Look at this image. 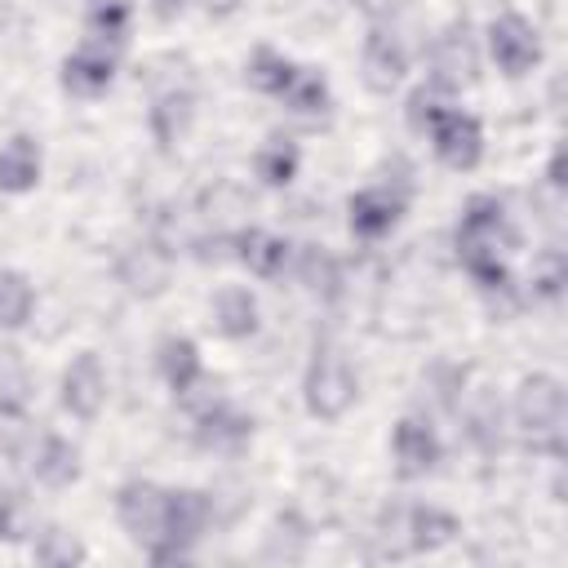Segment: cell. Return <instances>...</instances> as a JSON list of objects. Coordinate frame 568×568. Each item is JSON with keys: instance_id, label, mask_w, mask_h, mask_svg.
<instances>
[{"instance_id": "31", "label": "cell", "mask_w": 568, "mask_h": 568, "mask_svg": "<svg viewBox=\"0 0 568 568\" xmlns=\"http://www.w3.org/2000/svg\"><path fill=\"white\" fill-rule=\"evenodd\" d=\"M36 315V284L27 271L4 266L0 271V333H18L27 328Z\"/></svg>"}, {"instance_id": "3", "label": "cell", "mask_w": 568, "mask_h": 568, "mask_svg": "<svg viewBox=\"0 0 568 568\" xmlns=\"http://www.w3.org/2000/svg\"><path fill=\"white\" fill-rule=\"evenodd\" d=\"M462 532V519L435 501H395L377 519V541L382 555L404 559V555H435Z\"/></svg>"}, {"instance_id": "27", "label": "cell", "mask_w": 568, "mask_h": 568, "mask_svg": "<svg viewBox=\"0 0 568 568\" xmlns=\"http://www.w3.org/2000/svg\"><path fill=\"white\" fill-rule=\"evenodd\" d=\"M31 399H36V377H31L27 359H22V351L18 346H0V417L4 422L27 417Z\"/></svg>"}, {"instance_id": "35", "label": "cell", "mask_w": 568, "mask_h": 568, "mask_svg": "<svg viewBox=\"0 0 568 568\" xmlns=\"http://www.w3.org/2000/svg\"><path fill=\"white\" fill-rule=\"evenodd\" d=\"M31 555H36V564L62 568V564H80V559H84V546H80V537H75V532H67V528L49 524V528H40V532H36Z\"/></svg>"}, {"instance_id": "14", "label": "cell", "mask_w": 568, "mask_h": 568, "mask_svg": "<svg viewBox=\"0 0 568 568\" xmlns=\"http://www.w3.org/2000/svg\"><path fill=\"white\" fill-rule=\"evenodd\" d=\"M408 75V44L390 22H373L359 49V80L368 93L390 98Z\"/></svg>"}, {"instance_id": "29", "label": "cell", "mask_w": 568, "mask_h": 568, "mask_svg": "<svg viewBox=\"0 0 568 568\" xmlns=\"http://www.w3.org/2000/svg\"><path fill=\"white\" fill-rule=\"evenodd\" d=\"M293 71H297V62H293L288 53L271 49V44H257V49L244 58V84H248L253 93H262V98H275V102H280V93L288 89Z\"/></svg>"}, {"instance_id": "36", "label": "cell", "mask_w": 568, "mask_h": 568, "mask_svg": "<svg viewBox=\"0 0 568 568\" xmlns=\"http://www.w3.org/2000/svg\"><path fill=\"white\" fill-rule=\"evenodd\" d=\"M27 532H31V524H27L22 497L9 484H0V541H22Z\"/></svg>"}, {"instance_id": "7", "label": "cell", "mask_w": 568, "mask_h": 568, "mask_svg": "<svg viewBox=\"0 0 568 568\" xmlns=\"http://www.w3.org/2000/svg\"><path fill=\"white\" fill-rule=\"evenodd\" d=\"M115 519L124 537L151 559L164 546V519H169V488L155 479H124L115 488Z\"/></svg>"}, {"instance_id": "5", "label": "cell", "mask_w": 568, "mask_h": 568, "mask_svg": "<svg viewBox=\"0 0 568 568\" xmlns=\"http://www.w3.org/2000/svg\"><path fill=\"white\" fill-rule=\"evenodd\" d=\"M191 408V439L200 453H213V457H240L248 444H253V417L244 408H235L231 399L217 395V382H200L186 399Z\"/></svg>"}, {"instance_id": "25", "label": "cell", "mask_w": 568, "mask_h": 568, "mask_svg": "<svg viewBox=\"0 0 568 568\" xmlns=\"http://www.w3.org/2000/svg\"><path fill=\"white\" fill-rule=\"evenodd\" d=\"M297 169H302V146H297V138H288V133H266V138L257 142V151H253V178H257L266 191L293 186Z\"/></svg>"}, {"instance_id": "17", "label": "cell", "mask_w": 568, "mask_h": 568, "mask_svg": "<svg viewBox=\"0 0 568 568\" xmlns=\"http://www.w3.org/2000/svg\"><path fill=\"white\" fill-rule=\"evenodd\" d=\"M191 129H195V89H186V84L155 89L151 102H146V133H151V142L169 155V151H178L191 138Z\"/></svg>"}, {"instance_id": "4", "label": "cell", "mask_w": 568, "mask_h": 568, "mask_svg": "<svg viewBox=\"0 0 568 568\" xmlns=\"http://www.w3.org/2000/svg\"><path fill=\"white\" fill-rule=\"evenodd\" d=\"M302 404L315 422H342L359 404V373L351 355L328 337L311 346V359L302 373Z\"/></svg>"}, {"instance_id": "1", "label": "cell", "mask_w": 568, "mask_h": 568, "mask_svg": "<svg viewBox=\"0 0 568 568\" xmlns=\"http://www.w3.org/2000/svg\"><path fill=\"white\" fill-rule=\"evenodd\" d=\"M457 262L475 280L484 297H510L515 275H510V253L519 248V231L506 213V200L493 191H479L462 204L457 217Z\"/></svg>"}, {"instance_id": "26", "label": "cell", "mask_w": 568, "mask_h": 568, "mask_svg": "<svg viewBox=\"0 0 568 568\" xmlns=\"http://www.w3.org/2000/svg\"><path fill=\"white\" fill-rule=\"evenodd\" d=\"M133 13H138L133 0H84V40L124 53L133 36Z\"/></svg>"}, {"instance_id": "34", "label": "cell", "mask_w": 568, "mask_h": 568, "mask_svg": "<svg viewBox=\"0 0 568 568\" xmlns=\"http://www.w3.org/2000/svg\"><path fill=\"white\" fill-rule=\"evenodd\" d=\"M453 106V93H444V89H435L430 80L426 84H417L413 93H408V106H404V120H408V129L413 133H430L439 120H444V111Z\"/></svg>"}, {"instance_id": "9", "label": "cell", "mask_w": 568, "mask_h": 568, "mask_svg": "<svg viewBox=\"0 0 568 568\" xmlns=\"http://www.w3.org/2000/svg\"><path fill=\"white\" fill-rule=\"evenodd\" d=\"M484 49H488L493 67H497L506 80H524V75H532L537 62H541V36H537V27H532L524 13H515V9H501V13L488 18V27H484Z\"/></svg>"}, {"instance_id": "12", "label": "cell", "mask_w": 568, "mask_h": 568, "mask_svg": "<svg viewBox=\"0 0 568 568\" xmlns=\"http://www.w3.org/2000/svg\"><path fill=\"white\" fill-rule=\"evenodd\" d=\"M18 462L36 484H44L53 493L71 488L80 479V470H84L80 448L58 430H27L22 444H18Z\"/></svg>"}, {"instance_id": "37", "label": "cell", "mask_w": 568, "mask_h": 568, "mask_svg": "<svg viewBox=\"0 0 568 568\" xmlns=\"http://www.w3.org/2000/svg\"><path fill=\"white\" fill-rule=\"evenodd\" d=\"M146 4H151V18H155V22L173 27V22H182L200 0H146Z\"/></svg>"}, {"instance_id": "2", "label": "cell", "mask_w": 568, "mask_h": 568, "mask_svg": "<svg viewBox=\"0 0 568 568\" xmlns=\"http://www.w3.org/2000/svg\"><path fill=\"white\" fill-rule=\"evenodd\" d=\"M510 426L519 439L537 453L564 457V430H568V395L555 373H528L519 377L510 395Z\"/></svg>"}, {"instance_id": "21", "label": "cell", "mask_w": 568, "mask_h": 568, "mask_svg": "<svg viewBox=\"0 0 568 568\" xmlns=\"http://www.w3.org/2000/svg\"><path fill=\"white\" fill-rule=\"evenodd\" d=\"M453 413L462 417V430H466V439L479 453H497L501 448V439H506V408H501V399H497L493 386L462 390V399H457Z\"/></svg>"}, {"instance_id": "13", "label": "cell", "mask_w": 568, "mask_h": 568, "mask_svg": "<svg viewBox=\"0 0 568 568\" xmlns=\"http://www.w3.org/2000/svg\"><path fill=\"white\" fill-rule=\"evenodd\" d=\"M173 262H178V253L164 248L155 235H146V240L120 248V257H115V284H120L129 297L151 302V297L169 293V284H173Z\"/></svg>"}, {"instance_id": "11", "label": "cell", "mask_w": 568, "mask_h": 568, "mask_svg": "<svg viewBox=\"0 0 568 568\" xmlns=\"http://www.w3.org/2000/svg\"><path fill=\"white\" fill-rule=\"evenodd\" d=\"M439 462H444V439H439L430 413H404L390 426V470H395V479H404V484L426 479Z\"/></svg>"}, {"instance_id": "24", "label": "cell", "mask_w": 568, "mask_h": 568, "mask_svg": "<svg viewBox=\"0 0 568 568\" xmlns=\"http://www.w3.org/2000/svg\"><path fill=\"white\" fill-rule=\"evenodd\" d=\"M44 178V151L31 133H13L0 142V195H27Z\"/></svg>"}, {"instance_id": "8", "label": "cell", "mask_w": 568, "mask_h": 568, "mask_svg": "<svg viewBox=\"0 0 568 568\" xmlns=\"http://www.w3.org/2000/svg\"><path fill=\"white\" fill-rule=\"evenodd\" d=\"M217 497L204 488H169V519H164V546L151 555V564H182L213 528Z\"/></svg>"}, {"instance_id": "6", "label": "cell", "mask_w": 568, "mask_h": 568, "mask_svg": "<svg viewBox=\"0 0 568 568\" xmlns=\"http://www.w3.org/2000/svg\"><path fill=\"white\" fill-rule=\"evenodd\" d=\"M408 200H413V182L408 178H382V182H368L359 186L351 200H346V226L359 244H377L386 240L404 213H408Z\"/></svg>"}, {"instance_id": "22", "label": "cell", "mask_w": 568, "mask_h": 568, "mask_svg": "<svg viewBox=\"0 0 568 568\" xmlns=\"http://www.w3.org/2000/svg\"><path fill=\"white\" fill-rule=\"evenodd\" d=\"M155 373H160V382L173 390V399H186L209 373H204V359H200V346H195V337H186V333H164L160 342H155Z\"/></svg>"}, {"instance_id": "33", "label": "cell", "mask_w": 568, "mask_h": 568, "mask_svg": "<svg viewBox=\"0 0 568 568\" xmlns=\"http://www.w3.org/2000/svg\"><path fill=\"white\" fill-rule=\"evenodd\" d=\"M466 377H470V368H466V364L435 359V364H426V373H422V395H430L444 413H453V408H457V399H462V390H466Z\"/></svg>"}, {"instance_id": "16", "label": "cell", "mask_w": 568, "mask_h": 568, "mask_svg": "<svg viewBox=\"0 0 568 568\" xmlns=\"http://www.w3.org/2000/svg\"><path fill=\"white\" fill-rule=\"evenodd\" d=\"M426 138H430L435 160L444 169H453V173H470L484 160V124H479V115H470L462 106H448L444 120Z\"/></svg>"}, {"instance_id": "20", "label": "cell", "mask_w": 568, "mask_h": 568, "mask_svg": "<svg viewBox=\"0 0 568 568\" xmlns=\"http://www.w3.org/2000/svg\"><path fill=\"white\" fill-rule=\"evenodd\" d=\"M248 213H253V200H248V191L235 186V182H213V186H204L200 200H195V222H200L213 240H231V235H240L244 226H253Z\"/></svg>"}, {"instance_id": "19", "label": "cell", "mask_w": 568, "mask_h": 568, "mask_svg": "<svg viewBox=\"0 0 568 568\" xmlns=\"http://www.w3.org/2000/svg\"><path fill=\"white\" fill-rule=\"evenodd\" d=\"M293 248L297 244L288 235L266 226H244L240 235H231V257L257 280H284L293 271Z\"/></svg>"}, {"instance_id": "15", "label": "cell", "mask_w": 568, "mask_h": 568, "mask_svg": "<svg viewBox=\"0 0 568 568\" xmlns=\"http://www.w3.org/2000/svg\"><path fill=\"white\" fill-rule=\"evenodd\" d=\"M115 71H120V53L106 49V44H93V40H80L62 67H58V84L67 98H80V102H93L102 98L111 84H115Z\"/></svg>"}, {"instance_id": "32", "label": "cell", "mask_w": 568, "mask_h": 568, "mask_svg": "<svg viewBox=\"0 0 568 568\" xmlns=\"http://www.w3.org/2000/svg\"><path fill=\"white\" fill-rule=\"evenodd\" d=\"M524 284H528V297H537V302H559V297H564V284H568V253H564L559 244L537 248Z\"/></svg>"}, {"instance_id": "18", "label": "cell", "mask_w": 568, "mask_h": 568, "mask_svg": "<svg viewBox=\"0 0 568 568\" xmlns=\"http://www.w3.org/2000/svg\"><path fill=\"white\" fill-rule=\"evenodd\" d=\"M58 404L75 417V422H93L106 404V368L98 359V351H80L71 355V364L58 377Z\"/></svg>"}, {"instance_id": "30", "label": "cell", "mask_w": 568, "mask_h": 568, "mask_svg": "<svg viewBox=\"0 0 568 568\" xmlns=\"http://www.w3.org/2000/svg\"><path fill=\"white\" fill-rule=\"evenodd\" d=\"M280 102L293 115H302V120H324L333 111V89H328V80H324L320 67H297L293 80H288V89L280 93Z\"/></svg>"}, {"instance_id": "23", "label": "cell", "mask_w": 568, "mask_h": 568, "mask_svg": "<svg viewBox=\"0 0 568 568\" xmlns=\"http://www.w3.org/2000/svg\"><path fill=\"white\" fill-rule=\"evenodd\" d=\"M209 320L226 342H248L262 328V306L248 284H222L209 302Z\"/></svg>"}, {"instance_id": "10", "label": "cell", "mask_w": 568, "mask_h": 568, "mask_svg": "<svg viewBox=\"0 0 568 568\" xmlns=\"http://www.w3.org/2000/svg\"><path fill=\"white\" fill-rule=\"evenodd\" d=\"M426 62H430L426 80H430L435 89H444V93L470 89V84L479 80V40H475L470 22L457 18V22H448L439 36H430Z\"/></svg>"}, {"instance_id": "38", "label": "cell", "mask_w": 568, "mask_h": 568, "mask_svg": "<svg viewBox=\"0 0 568 568\" xmlns=\"http://www.w3.org/2000/svg\"><path fill=\"white\" fill-rule=\"evenodd\" d=\"M200 9H204L209 18H231V13L244 9V0H200Z\"/></svg>"}, {"instance_id": "28", "label": "cell", "mask_w": 568, "mask_h": 568, "mask_svg": "<svg viewBox=\"0 0 568 568\" xmlns=\"http://www.w3.org/2000/svg\"><path fill=\"white\" fill-rule=\"evenodd\" d=\"M306 293L315 297H333L342 284V262L324 248V244H297L293 248V271H288Z\"/></svg>"}]
</instances>
